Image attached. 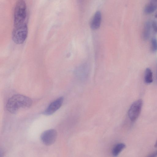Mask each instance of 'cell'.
Segmentation results:
<instances>
[{
  "instance_id": "obj_1",
  "label": "cell",
  "mask_w": 157,
  "mask_h": 157,
  "mask_svg": "<svg viewBox=\"0 0 157 157\" xmlns=\"http://www.w3.org/2000/svg\"><path fill=\"white\" fill-rule=\"evenodd\" d=\"M32 103V100L22 95H14L8 100L6 107L7 110L12 114L16 113L21 108L30 107Z\"/></svg>"
},
{
  "instance_id": "obj_14",
  "label": "cell",
  "mask_w": 157,
  "mask_h": 157,
  "mask_svg": "<svg viewBox=\"0 0 157 157\" xmlns=\"http://www.w3.org/2000/svg\"><path fill=\"white\" fill-rule=\"evenodd\" d=\"M151 25L154 31L157 33V22L155 21H152Z\"/></svg>"
},
{
  "instance_id": "obj_17",
  "label": "cell",
  "mask_w": 157,
  "mask_h": 157,
  "mask_svg": "<svg viewBox=\"0 0 157 157\" xmlns=\"http://www.w3.org/2000/svg\"><path fill=\"white\" fill-rule=\"evenodd\" d=\"M155 17L156 18H157V12L155 13Z\"/></svg>"
},
{
  "instance_id": "obj_15",
  "label": "cell",
  "mask_w": 157,
  "mask_h": 157,
  "mask_svg": "<svg viewBox=\"0 0 157 157\" xmlns=\"http://www.w3.org/2000/svg\"><path fill=\"white\" fill-rule=\"evenodd\" d=\"M156 156H157V151H155L149 156V157H154Z\"/></svg>"
},
{
  "instance_id": "obj_18",
  "label": "cell",
  "mask_w": 157,
  "mask_h": 157,
  "mask_svg": "<svg viewBox=\"0 0 157 157\" xmlns=\"http://www.w3.org/2000/svg\"><path fill=\"white\" fill-rule=\"evenodd\" d=\"M83 0H79L80 1V2H82V1H83Z\"/></svg>"
},
{
  "instance_id": "obj_2",
  "label": "cell",
  "mask_w": 157,
  "mask_h": 157,
  "mask_svg": "<svg viewBox=\"0 0 157 157\" xmlns=\"http://www.w3.org/2000/svg\"><path fill=\"white\" fill-rule=\"evenodd\" d=\"M27 9L24 0H18L17 2L13 14L14 25L27 23Z\"/></svg>"
},
{
  "instance_id": "obj_8",
  "label": "cell",
  "mask_w": 157,
  "mask_h": 157,
  "mask_svg": "<svg viewBox=\"0 0 157 157\" xmlns=\"http://www.w3.org/2000/svg\"><path fill=\"white\" fill-rule=\"evenodd\" d=\"M101 14L100 12H96L90 22V26L92 29L96 30L99 28L101 23Z\"/></svg>"
},
{
  "instance_id": "obj_7",
  "label": "cell",
  "mask_w": 157,
  "mask_h": 157,
  "mask_svg": "<svg viewBox=\"0 0 157 157\" xmlns=\"http://www.w3.org/2000/svg\"><path fill=\"white\" fill-rule=\"evenodd\" d=\"M89 71V67L87 64H83L76 69V75L79 79L85 80L88 76Z\"/></svg>"
},
{
  "instance_id": "obj_11",
  "label": "cell",
  "mask_w": 157,
  "mask_h": 157,
  "mask_svg": "<svg viewBox=\"0 0 157 157\" xmlns=\"http://www.w3.org/2000/svg\"><path fill=\"white\" fill-rule=\"evenodd\" d=\"M144 80L145 82L147 84H150L153 82V74L151 69L147 68L145 71Z\"/></svg>"
},
{
  "instance_id": "obj_16",
  "label": "cell",
  "mask_w": 157,
  "mask_h": 157,
  "mask_svg": "<svg viewBox=\"0 0 157 157\" xmlns=\"http://www.w3.org/2000/svg\"><path fill=\"white\" fill-rule=\"evenodd\" d=\"M155 147H157V140L155 143Z\"/></svg>"
},
{
  "instance_id": "obj_3",
  "label": "cell",
  "mask_w": 157,
  "mask_h": 157,
  "mask_svg": "<svg viewBox=\"0 0 157 157\" xmlns=\"http://www.w3.org/2000/svg\"><path fill=\"white\" fill-rule=\"evenodd\" d=\"M28 23L13 26L12 39L16 44H21L26 40L28 34Z\"/></svg>"
},
{
  "instance_id": "obj_12",
  "label": "cell",
  "mask_w": 157,
  "mask_h": 157,
  "mask_svg": "<svg viewBox=\"0 0 157 157\" xmlns=\"http://www.w3.org/2000/svg\"><path fill=\"white\" fill-rule=\"evenodd\" d=\"M157 9V4L151 2L147 5L144 11L147 14H150L154 12Z\"/></svg>"
},
{
  "instance_id": "obj_6",
  "label": "cell",
  "mask_w": 157,
  "mask_h": 157,
  "mask_svg": "<svg viewBox=\"0 0 157 157\" xmlns=\"http://www.w3.org/2000/svg\"><path fill=\"white\" fill-rule=\"evenodd\" d=\"M63 101V98L60 97L52 102L43 112L44 115H50L53 114L62 106Z\"/></svg>"
},
{
  "instance_id": "obj_5",
  "label": "cell",
  "mask_w": 157,
  "mask_h": 157,
  "mask_svg": "<svg viewBox=\"0 0 157 157\" xmlns=\"http://www.w3.org/2000/svg\"><path fill=\"white\" fill-rule=\"evenodd\" d=\"M57 137V132L54 129H50L44 132L41 134L40 139L42 143L46 145L53 144Z\"/></svg>"
},
{
  "instance_id": "obj_13",
  "label": "cell",
  "mask_w": 157,
  "mask_h": 157,
  "mask_svg": "<svg viewBox=\"0 0 157 157\" xmlns=\"http://www.w3.org/2000/svg\"><path fill=\"white\" fill-rule=\"evenodd\" d=\"M151 48L153 52H156L157 51V40L155 38L151 39Z\"/></svg>"
},
{
  "instance_id": "obj_9",
  "label": "cell",
  "mask_w": 157,
  "mask_h": 157,
  "mask_svg": "<svg viewBox=\"0 0 157 157\" xmlns=\"http://www.w3.org/2000/svg\"><path fill=\"white\" fill-rule=\"evenodd\" d=\"M151 27V23L149 21H147L145 24L143 34L144 40H147L149 37L150 34Z\"/></svg>"
},
{
  "instance_id": "obj_4",
  "label": "cell",
  "mask_w": 157,
  "mask_h": 157,
  "mask_svg": "<svg viewBox=\"0 0 157 157\" xmlns=\"http://www.w3.org/2000/svg\"><path fill=\"white\" fill-rule=\"evenodd\" d=\"M143 101L140 99L133 102L130 106L128 111V116L130 120L134 122L138 117L141 112Z\"/></svg>"
},
{
  "instance_id": "obj_10",
  "label": "cell",
  "mask_w": 157,
  "mask_h": 157,
  "mask_svg": "<svg viewBox=\"0 0 157 157\" xmlns=\"http://www.w3.org/2000/svg\"><path fill=\"white\" fill-rule=\"evenodd\" d=\"M125 147V145L123 143H119L113 147L112 153L114 156H117Z\"/></svg>"
}]
</instances>
